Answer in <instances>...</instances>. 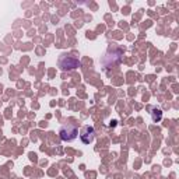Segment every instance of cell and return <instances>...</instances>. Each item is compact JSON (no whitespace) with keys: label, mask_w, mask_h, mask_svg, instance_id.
Listing matches in <instances>:
<instances>
[{"label":"cell","mask_w":179,"mask_h":179,"mask_svg":"<svg viewBox=\"0 0 179 179\" xmlns=\"http://www.w3.org/2000/svg\"><path fill=\"white\" fill-rule=\"evenodd\" d=\"M122 56H123V50L120 48H109L105 56L101 59V63L104 64L105 69H112L122 62Z\"/></svg>","instance_id":"cell-1"},{"label":"cell","mask_w":179,"mask_h":179,"mask_svg":"<svg viewBox=\"0 0 179 179\" xmlns=\"http://www.w3.org/2000/svg\"><path fill=\"white\" fill-rule=\"evenodd\" d=\"M58 63H59V67H60L63 71L76 70V69H79L80 66H81V62H80L77 58L71 56V55H62L60 58H59Z\"/></svg>","instance_id":"cell-2"},{"label":"cell","mask_w":179,"mask_h":179,"mask_svg":"<svg viewBox=\"0 0 179 179\" xmlns=\"http://www.w3.org/2000/svg\"><path fill=\"white\" fill-rule=\"evenodd\" d=\"M77 134H79V127L76 125H66L59 130V136L63 141H73L77 137Z\"/></svg>","instance_id":"cell-3"},{"label":"cell","mask_w":179,"mask_h":179,"mask_svg":"<svg viewBox=\"0 0 179 179\" xmlns=\"http://www.w3.org/2000/svg\"><path fill=\"white\" fill-rule=\"evenodd\" d=\"M80 139H81V141L84 143V144H90V143L94 141L95 139V130L94 127L91 126H84L81 130V134H80Z\"/></svg>","instance_id":"cell-4"},{"label":"cell","mask_w":179,"mask_h":179,"mask_svg":"<svg viewBox=\"0 0 179 179\" xmlns=\"http://www.w3.org/2000/svg\"><path fill=\"white\" fill-rule=\"evenodd\" d=\"M151 119H153V122H160L162 119V111L153 108V111H151Z\"/></svg>","instance_id":"cell-5"},{"label":"cell","mask_w":179,"mask_h":179,"mask_svg":"<svg viewBox=\"0 0 179 179\" xmlns=\"http://www.w3.org/2000/svg\"><path fill=\"white\" fill-rule=\"evenodd\" d=\"M109 126H116V120H112L111 123H109Z\"/></svg>","instance_id":"cell-6"}]
</instances>
